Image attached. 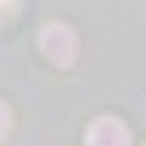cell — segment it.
Wrapping results in <instances>:
<instances>
[{"instance_id":"cell-1","label":"cell","mask_w":146,"mask_h":146,"mask_svg":"<svg viewBox=\"0 0 146 146\" xmlns=\"http://www.w3.org/2000/svg\"><path fill=\"white\" fill-rule=\"evenodd\" d=\"M40 51L48 55L55 66H70L73 58H77V36H73V29L62 26V22L44 26V33H40Z\"/></svg>"},{"instance_id":"cell-2","label":"cell","mask_w":146,"mask_h":146,"mask_svg":"<svg viewBox=\"0 0 146 146\" xmlns=\"http://www.w3.org/2000/svg\"><path fill=\"white\" fill-rule=\"evenodd\" d=\"M88 146H131V131L117 117H99L88 128Z\"/></svg>"},{"instance_id":"cell-3","label":"cell","mask_w":146,"mask_h":146,"mask_svg":"<svg viewBox=\"0 0 146 146\" xmlns=\"http://www.w3.org/2000/svg\"><path fill=\"white\" fill-rule=\"evenodd\" d=\"M11 131V110H7V102H0V139Z\"/></svg>"},{"instance_id":"cell-4","label":"cell","mask_w":146,"mask_h":146,"mask_svg":"<svg viewBox=\"0 0 146 146\" xmlns=\"http://www.w3.org/2000/svg\"><path fill=\"white\" fill-rule=\"evenodd\" d=\"M11 7H15V0H0V15H4V11H11Z\"/></svg>"}]
</instances>
